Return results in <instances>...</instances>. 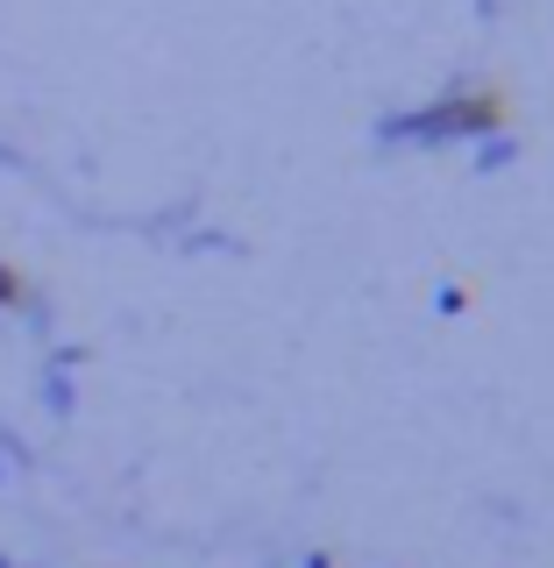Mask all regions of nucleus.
Instances as JSON below:
<instances>
[{
	"mask_svg": "<svg viewBox=\"0 0 554 568\" xmlns=\"http://www.w3.org/2000/svg\"><path fill=\"white\" fill-rule=\"evenodd\" d=\"M484 129H491L484 100H441V106H420V114L377 121V142H449V135H484Z\"/></svg>",
	"mask_w": 554,
	"mask_h": 568,
	"instance_id": "nucleus-1",
	"label": "nucleus"
},
{
	"mask_svg": "<svg viewBox=\"0 0 554 568\" xmlns=\"http://www.w3.org/2000/svg\"><path fill=\"white\" fill-rule=\"evenodd\" d=\"M0 484H8V462H0Z\"/></svg>",
	"mask_w": 554,
	"mask_h": 568,
	"instance_id": "nucleus-4",
	"label": "nucleus"
},
{
	"mask_svg": "<svg viewBox=\"0 0 554 568\" xmlns=\"http://www.w3.org/2000/svg\"><path fill=\"white\" fill-rule=\"evenodd\" d=\"M14 298H22V292H14V271L0 263V306H14Z\"/></svg>",
	"mask_w": 554,
	"mask_h": 568,
	"instance_id": "nucleus-3",
	"label": "nucleus"
},
{
	"mask_svg": "<svg viewBox=\"0 0 554 568\" xmlns=\"http://www.w3.org/2000/svg\"><path fill=\"white\" fill-rule=\"evenodd\" d=\"M512 156H520V150H512L505 135H497V142H476V171H505Z\"/></svg>",
	"mask_w": 554,
	"mask_h": 568,
	"instance_id": "nucleus-2",
	"label": "nucleus"
}]
</instances>
